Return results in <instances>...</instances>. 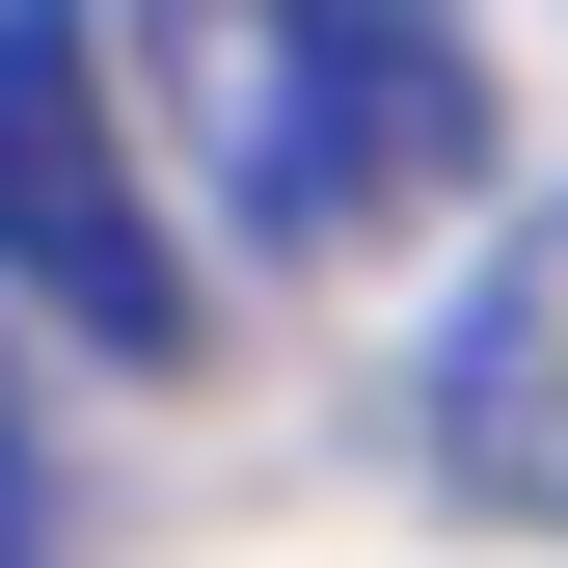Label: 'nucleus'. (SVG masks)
I'll return each mask as SVG.
<instances>
[{"instance_id": "f03ea898", "label": "nucleus", "mask_w": 568, "mask_h": 568, "mask_svg": "<svg viewBox=\"0 0 568 568\" xmlns=\"http://www.w3.org/2000/svg\"><path fill=\"white\" fill-rule=\"evenodd\" d=\"M0 298L109 379L190 352V244H163V163H135V82H109V0H0Z\"/></svg>"}, {"instance_id": "20e7f679", "label": "nucleus", "mask_w": 568, "mask_h": 568, "mask_svg": "<svg viewBox=\"0 0 568 568\" xmlns=\"http://www.w3.org/2000/svg\"><path fill=\"white\" fill-rule=\"evenodd\" d=\"M0 568H54V487H28V379H0Z\"/></svg>"}, {"instance_id": "f257e3e1", "label": "nucleus", "mask_w": 568, "mask_h": 568, "mask_svg": "<svg viewBox=\"0 0 568 568\" xmlns=\"http://www.w3.org/2000/svg\"><path fill=\"white\" fill-rule=\"evenodd\" d=\"M109 82L163 109V163L217 190L244 244H406V217H460L487 190V54H460V0H109Z\"/></svg>"}, {"instance_id": "7ed1b4c3", "label": "nucleus", "mask_w": 568, "mask_h": 568, "mask_svg": "<svg viewBox=\"0 0 568 568\" xmlns=\"http://www.w3.org/2000/svg\"><path fill=\"white\" fill-rule=\"evenodd\" d=\"M434 460L487 487V515L568 541V217H515V244L460 271V325H434Z\"/></svg>"}]
</instances>
